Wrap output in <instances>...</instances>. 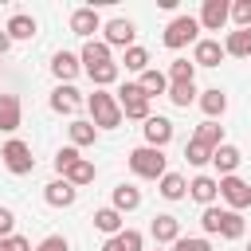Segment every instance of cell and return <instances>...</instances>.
Segmentation results:
<instances>
[{"instance_id":"cell-1","label":"cell","mask_w":251,"mask_h":251,"mask_svg":"<svg viewBox=\"0 0 251 251\" xmlns=\"http://www.w3.org/2000/svg\"><path fill=\"white\" fill-rule=\"evenodd\" d=\"M86 106H90V118H94L98 129H118V126H122L118 94H110V90H94V94L86 98Z\"/></svg>"},{"instance_id":"cell-2","label":"cell","mask_w":251,"mask_h":251,"mask_svg":"<svg viewBox=\"0 0 251 251\" xmlns=\"http://www.w3.org/2000/svg\"><path fill=\"white\" fill-rule=\"evenodd\" d=\"M129 169L145 180H161L169 169H165V149H153V145H137L129 153Z\"/></svg>"},{"instance_id":"cell-3","label":"cell","mask_w":251,"mask_h":251,"mask_svg":"<svg viewBox=\"0 0 251 251\" xmlns=\"http://www.w3.org/2000/svg\"><path fill=\"white\" fill-rule=\"evenodd\" d=\"M0 161H4V169H8V173H16V176H24V173H31V169H35L31 145H27V141H20V137H12V141L0 149Z\"/></svg>"},{"instance_id":"cell-4","label":"cell","mask_w":251,"mask_h":251,"mask_svg":"<svg viewBox=\"0 0 251 251\" xmlns=\"http://www.w3.org/2000/svg\"><path fill=\"white\" fill-rule=\"evenodd\" d=\"M118 106H122L126 118H137V122L149 118V94H145L137 82H126V86L118 90Z\"/></svg>"},{"instance_id":"cell-5","label":"cell","mask_w":251,"mask_h":251,"mask_svg":"<svg viewBox=\"0 0 251 251\" xmlns=\"http://www.w3.org/2000/svg\"><path fill=\"white\" fill-rule=\"evenodd\" d=\"M196 31H200V20H192V16H176V20L165 27V47L180 51V47L196 43Z\"/></svg>"},{"instance_id":"cell-6","label":"cell","mask_w":251,"mask_h":251,"mask_svg":"<svg viewBox=\"0 0 251 251\" xmlns=\"http://www.w3.org/2000/svg\"><path fill=\"white\" fill-rule=\"evenodd\" d=\"M220 196L227 200L231 212H243V208L251 204V184L239 180V176H220Z\"/></svg>"},{"instance_id":"cell-7","label":"cell","mask_w":251,"mask_h":251,"mask_svg":"<svg viewBox=\"0 0 251 251\" xmlns=\"http://www.w3.org/2000/svg\"><path fill=\"white\" fill-rule=\"evenodd\" d=\"M141 129H145V145H153V149H165V145L173 141V133H176V129H173V122H169V118H161V114H149Z\"/></svg>"},{"instance_id":"cell-8","label":"cell","mask_w":251,"mask_h":251,"mask_svg":"<svg viewBox=\"0 0 251 251\" xmlns=\"http://www.w3.org/2000/svg\"><path fill=\"white\" fill-rule=\"evenodd\" d=\"M227 20H231V4H227V0H204V8H200V27L220 31Z\"/></svg>"},{"instance_id":"cell-9","label":"cell","mask_w":251,"mask_h":251,"mask_svg":"<svg viewBox=\"0 0 251 251\" xmlns=\"http://www.w3.org/2000/svg\"><path fill=\"white\" fill-rule=\"evenodd\" d=\"M71 31H75V35H82L86 43H90V35H94V31H102V20H98L94 4H90V8H75V12H71Z\"/></svg>"},{"instance_id":"cell-10","label":"cell","mask_w":251,"mask_h":251,"mask_svg":"<svg viewBox=\"0 0 251 251\" xmlns=\"http://www.w3.org/2000/svg\"><path fill=\"white\" fill-rule=\"evenodd\" d=\"M102 31H106V43H110V47H126V51L133 47V35H137V31H133V20H122V16L110 20Z\"/></svg>"},{"instance_id":"cell-11","label":"cell","mask_w":251,"mask_h":251,"mask_svg":"<svg viewBox=\"0 0 251 251\" xmlns=\"http://www.w3.org/2000/svg\"><path fill=\"white\" fill-rule=\"evenodd\" d=\"M82 71V59L78 55H71V51H55V59H51V75L63 82V86H71V78Z\"/></svg>"},{"instance_id":"cell-12","label":"cell","mask_w":251,"mask_h":251,"mask_svg":"<svg viewBox=\"0 0 251 251\" xmlns=\"http://www.w3.org/2000/svg\"><path fill=\"white\" fill-rule=\"evenodd\" d=\"M75 196H78V188H75L71 180H63V176H59V180H51V184L43 188V200H47L51 208H71V204H75Z\"/></svg>"},{"instance_id":"cell-13","label":"cell","mask_w":251,"mask_h":251,"mask_svg":"<svg viewBox=\"0 0 251 251\" xmlns=\"http://www.w3.org/2000/svg\"><path fill=\"white\" fill-rule=\"evenodd\" d=\"M227 51H224V43L220 39H196V51H192V63L196 67H220V59H224Z\"/></svg>"},{"instance_id":"cell-14","label":"cell","mask_w":251,"mask_h":251,"mask_svg":"<svg viewBox=\"0 0 251 251\" xmlns=\"http://www.w3.org/2000/svg\"><path fill=\"white\" fill-rule=\"evenodd\" d=\"M149 231H153V239H157V243H176V239H180V220H176V216H169V212H161V216H153Z\"/></svg>"},{"instance_id":"cell-15","label":"cell","mask_w":251,"mask_h":251,"mask_svg":"<svg viewBox=\"0 0 251 251\" xmlns=\"http://www.w3.org/2000/svg\"><path fill=\"white\" fill-rule=\"evenodd\" d=\"M188 196H192L196 204L212 208V200L220 196V180H212V176H192V180H188Z\"/></svg>"},{"instance_id":"cell-16","label":"cell","mask_w":251,"mask_h":251,"mask_svg":"<svg viewBox=\"0 0 251 251\" xmlns=\"http://www.w3.org/2000/svg\"><path fill=\"white\" fill-rule=\"evenodd\" d=\"M239 161H243V153H239L235 145H227V141H224V145H220V149L212 153V165H216V169H220L224 176H235V169H239Z\"/></svg>"},{"instance_id":"cell-17","label":"cell","mask_w":251,"mask_h":251,"mask_svg":"<svg viewBox=\"0 0 251 251\" xmlns=\"http://www.w3.org/2000/svg\"><path fill=\"white\" fill-rule=\"evenodd\" d=\"M0 129L4 133L20 129V98L16 94H0Z\"/></svg>"},{"instance_id":"cell-18","label":"cell","mask_w":251,"mask_h":251,"mask_svg":"<svg viewBox=\"0 0 251 251\" xmlns=\"http://www.w3.org/2000/svg\"><path fill=\"white\" fill-rule=\"evenodd\" d=\"M224 51L235 55V59H251V27H235V31H227Z\"/></svg>"},{"instance_id":"cell-19","label":"cell","mask_w":251,"mask_h":251,"mask_svg":"<svg viewBox=\"0 0 251 251\" xmlns=\"http://www.w3.org/2000/svg\"><path fill=\"white\" fill-rule=\"evenodd\" d=\"M78 59H82V71H94V67H102V63H114V59H110V43H98V39H90Z\"/></svg>"},{"instance_id":"cell-20","label":"cell","mask_w":251,"mask_h":251,"mask_svg":"<svg viewBox=\"0 0 251 251\" xmlns=\"http://www.w3.org/2000/svg\"><path fill=\"white\" fill-rule=\"evenodd\" d=\"M78 102H82V98H78V90H75V86H63V82H59V86H55V94H51V110H55V114H75V110H78Z\"/></svg>"},{"instance_id":"cell-21","label":"cell","mask_w":251,"mask_h":251,"mask_svg":"<svg viewBox=\"0 0 251 251\" xmlns=\"http://www.w3.org/2000/svg\"><path fill=\"white\" fill-rule=\"evenodd\" d=\"M141 231H133V227H126V231H118V235H110L106 243H102V251H141Z\"/></svg>"},{"instance_id":"cell-22","label":"cell","mask_w":251,"mask_h":251,"mask_svg":"<svg viewBox=\"0 0 251 251\" xmlns=\"http://www.w3.org/2000/svg\"><path fill=\"white\" fill-rule=\"evenodd\" d=\"M200 110L208 114V122H216V118L227 110V94L216 90V86H212V90H200Z\"/></svg>"},{"instance_id":"cell-23","label":"cell","mask_w":251,"mask_h":251,"mask_svg":"<svg viewBox=\"0 0 251 251\" xmlns=\"http://www.w3.org/2000/svg\"><path fill=\"white\" fill-rule=\"evenodd\" d=\"M137 86H141L149 98H157V94H169V75H161V71H153V67H149V71L137 78Z\"/></svg>"},{"instance_id":"cell-24","label":"cell","mask_w":251,"mask_h":251,"mask_svg":"<svg viewBox=\"0 0 251 251\" xmlns=\"http://www.w3.org/2000/svg\"><path fill=\"white\" fill-rule=\"evenodd\" d=\"M192 141H200V145H208V149H220V145H224V126H216V122H200L196 133H192Z\"/></svg>"},{"instance_id":"cell-25","label":"cell","mask_w":251,"mask_h":251,"mask_svg":"<svg viewBox=\"0 0 251 251\" xmlns=\"http://www.w3.org/2000/svg\"><path fill=\"white\" fill-rule=\"evenodd\" d=\"M94 227H98V231H106V235L126 231V227H122V212H118V208H98V212H94Z\"/></svg>"},{"instance_id":"cell-26","label":"cell","mask_w":251,"mask_h":251,"mask_svg":"<svg viewBox=\"0 0 251 251\" xmlns=\"http://www.w3.org/2000/svg\"><path fill=\"white\" fill-rule=\"evenodd\" d=\"M4 31H8V39H31V35H35V20H31V16H24V12H16V16L8 20V27H4Z\"/></svg>"},{"instance_id":"cell-27","label":"cell","mask_w":251,"mask_h":251,"mask_svg":"<svg viewBox=\"0 0 251 251\" xmlns=\"http://www.w3.org/2000/svg\"><path fill=\"white\" fill-rule=\"evenodd\" d=\"M114 208H118V212H133V208H141V192H137L133 184H118V188H114Z\"/></svg>"},{"instance_id":"cell-28","label":"cell","mask_w":251,"mask_h":251,"mask_svg":"<svg viewBox=\"0 0 251 251\" xmlns=\"http://www.w3.org/2000/svg\"><path fill=\"white\" fill-rule=\"evenodd\" d=\"M67 129H71V145L75 149L78 145H94V137H98V126L94 122H71Z\"/></svg>"},{"instance_id":"cell-29","label":"cell","mask_w":251,"mask_h":251,"mask_svg":"<svg viewBox=\"0 0 251 251\" xmlns=\"http://www.w3.org/2000/svg\"><path fill=\"white\" fill-rule=\"evenodd\" d=\"M157 184H161V196H165V200H180V196L188 192V184H184V176H180V173H165Z\"/></svg>"},{"instance_id":"cell-30","label":"cell","mask_w":251,"mask_h":251,"mask_svg":"<svg viewBox=\"0 0 251 251\" xmlns=\"http://www.w3.org/2000/svg\"><path fill=\"white\" fill-rule=\"evenodd\" d=\"M220 235H224V239H239V235H243V216L231 212V208H224V212H220Z\"/></svg>"},{"instance_id":"cell-31","label":"cell","mask_w":251,"mask_h":251,"mask_svg":"<svg viewBox=\"0 0 251 251\" xmlns=\"http://www.w3.org/2000/svg\"><path fill=\"white\" fill-rule=\"evenodd\" d=\"M196 82H169V98H173V106H192L196 102Z\"/></svg>"},{"instance_id":"cell-32","label":"cell","mask_w":251,"mask_h":251,"mask_svg":"<svg viewBox=\"0 0 251 251\" xmlns=\"http://www.w3.org/2000/svg\"><path fill=\"white\" fill-rule=\"evenodd\" d=\"M90 75V82L102 90V86H110V82H118V75H122V67L118 63H102V67H94V71H86Z\"/></svg>"},{"instance_id":"cell-33","label":"cell","mask_w":251,"mask_h":251,"mask_svg":"<svg viewBox=\"0 0 251 251\" xmlns=\"http://www.w3.org/2000/svg\"><path fill=\"white\" fill-rule=\"evenodd\" d=\"M63 180H71L75 188L90 184V180H94V161H86V157H82V161H75V169H71V173H67Z\"/></svg>"},{"instance_id":"cell-34","label":"cell","mask_w":251,"mask_h":251,"mask_svg":"<svg viewBox=\"0 0 251 251\" xmlns=\"http://www.w3.org/2000/svg\"><path fill=\"white\" fill-rule=\"evenodd\" d=\"M122 63H126V71H137V75H145V71H149V51L133 43V47L126 51V59H122Z\"/></svg>"},{"instance_id":"cell-35","label":"cell","mask_w":251,"mask_h":251,"mask_svg":"<svg viewBox=\"0 0 251 251\" xmlns=\"http://www.w3.org/2000/svg\"><path fill=\"white\" fill-rule=\"evenodd\" d=\"M192 78H196V63H188V59L169 63V82H192Z\"/></svg>"},{"instance_id":"cell-36","label":"cell","mask_w":251,"mask_h":251,"mask_svg":"<svg viewBox=\"0 0 251 251\" xmlns=\"http://www.w3.org/2000/svg\"><path fill=\"white\" fill-rule=\"evenodd\" d=\"M212 153H216V149H208V145H200V141H188V145H184V161H188V165H208Z\"/></svg>"},{"instance_id":"cell-37","label":"cell","mask_w":251,"mask_h":251,"mask_svg":"<svg viewBox=\"0 0 251 251\" xmlns=\"http://www.w3.org/2000/svg\"><path fill=\"white\" fill-rule=\"evenodd\" d=\"M75 161H82L75 145H67V149H59V153H55V173H59V176H67V173L75 169Z\"/></svg>"},{"instance_id":"cell-38","label":"cell","mask_w":251,"mask_h":251,"mask_svg":"<svg viewBox=\"0 0 251 251\" xmlns=\"http://www.w3.org/2000/svg\"><path fill=\"white\" fill-rule=\"evenodd\" d=\"M173 251H212V243L200 239V235H180V239L173 243Z\"/></svg>"},{"instance_id":"cell-39","label":"cell","mask_w":251,"mask_h":251,"mask_svg":"<svg viewBox=\"0 0 251 251\" xmlns=\"http://www.w3.org/2000/svg\"><path fill=\"white\" fill-rule=\"evenodd\" d=\"M231 20H235V27H251V0H235L231 4Z\"/></svg>"},{"instance_id":"cell-40","label":"cell","mask_w":251,"mask_h":251,"mask_svg":"<svg viewBox=\"0 0 251 251\" xmlns=\"http://www.w3.org/2000/svg\"><path fill=\"white\" fill-rule=\"evenodd\" d=\"M220 212H224V208H204V212H200V224H204V231L220 235Z\"/></svg>"},{"instance_id":"cell-41","label":"cell","mask_w":251,"mask_h":251,"mask_svg":"<svg viewBox=\"0 0 251 251\" xmlns=\"http://www.w3.org/2000/svg\"><path fill=\"white\" fill-rule=\"evenodd\" d=\"M0 251H35V247H31L24 235H4V239H0Z\"/></svg>"},{"instance_id":"cell-42","label":"cell","mask_w":251,"mask_h":251,"mask_svg":"<svg viewBox=\"0 0 251 251\" xmlns=\"http://www.w3.org/2000/svg\"><path fill=\"white\" fill-rule=\"evenodd\" d=\"M35 251H71V243H67L63 235H47V239H43Z\"/></svg>"},{"instance_id":"cell-43","label":"cell","mask_w":251,"mask_h":251,"mask_svg":"<svg viewBox=\"0 0 251 251\" xmlns=\"http://www.w3.org/2000/svg\"><path fill=\"white\" fill-rule=\"evenodd\" d=\"M12 227H16V216H12V208H0V239H4V235H12Z\"/></svg>"},{"instance_id":"cell-44","label":"cell","mask_w":251,"mask_h":251,"mask_svg":"<svg viewBox=\"0 0 251 251\" xmlns=\"http://www.w3.org/2000/svg\"><path fill=\"white\" fill-rule=\"evenodd\" d=\"M8 47H12V39H8V31H0V55H8Z\"/></svg>"},{"instance_id":"cell-45","label":"cell","mask_w":251,"mask_h":251,"mask_svg":"<svg viewBox=\"0 0 251 251\" xmlns=\"http://www.w3.org/2000/svg\"><path fill=\"white\" fill-rule=\"evenodd\" d=\"M247 251H251V243H247Z\"/></svg>"}]
</instances>
